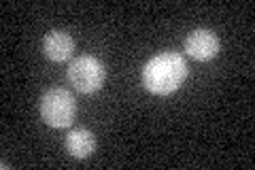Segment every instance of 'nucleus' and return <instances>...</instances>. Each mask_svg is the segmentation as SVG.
Instances as JSON below:
<instances>
[{
	"label": "nucleus",
	"mask_w": 255,
	"mask_h": 170,
	"mask_svg": "<svg viewBox=\"0 0 255 170\" xmlns=\"http://www.w3.org/2000/svg\"><path fill=\"white\" fill-rule=\"evenodd\" d=\"M187 77L185 58L174 51H162L153 55L142 68V85L151 94L168 96L177 92Z\"/></svg>",
	"instance_id": "f257e3e1"
},
{
	"label": "nucleus",
	"mask_w": 255,
	"mask_h": 170,
	"mask_svg": "<svg viewBox=\"0 0 255 170\" xmlns=\"http://www.w3.org/2000/svg\"><path fill=\"white\" fill-rule=\"evenodd\" d=\"M38 113L47 126L51 128H68L77 115L75 96L62 87H51L41 96L38 102Z\"/></svg>",
	"instance_id": "f03ea898"
},
{
	"label": "nucleus",
	"mask_w": 255,
	"mask_h": 170,
	"mask_svg": "<svg viewBox=\"0 0 255 170\" xmlns=\"http://www.w3.org/2000/svg\"><path fill=\"white\" fill-rule=\"evenodd\" d=\"M107 68L94 55H79L68 64V81L77 92L94 94L105 85Z\"/></svg>",
	"instance_id": "7ed1b4c3"
},
{
	"label": "nucleus",
	"mask_w": 255,
	"mask_h": 170,
	"mask_svg": "<svg viewBox=\"0 0 255 170\" xmlns=\"http://www.w3.org/2000/svg\"><path fill=\"white\" fill-rule=\"evenodd\" d=\"M219 36L213 30L198 28L194 32H189L185 38V51L198 62H211L213 58H217L219 53Z\"/></svg>",
	"instance_id": "20e7f679"
},
{
	"label": "nucleus",
	"mask_w": 255,
	"mask_h": 170,
	"mask_svg": "<svg viewBox=\"0 0 255 170\" xmlns=\"http://www.w3.org/2000/svg\"><path fill=\"white\" fill-rule=\"evenodd\" d=\"M75 51V40L68 32L64 30H51L43 38V53L51 62H66L73 58Z\"/></svg>",
	"instance_id": "39448f33"
},
{
	"label": "nucleus",
	"mask_w": 255,
	"mask_h": 170,
	"mask_svg": "<svg viewBox=\"0 0 255 170\" xmlns=\"http://www.w3.org/2000/svg\"><path fill=\"white\" fill-rule=\"evenodd\" d=\"M66 151L77 160L90 158L96 151V136L87 130V128H77L70 130L66 136Z\"/></svg>",
	"instance_id": "423d86ee"
}]
</instances>
